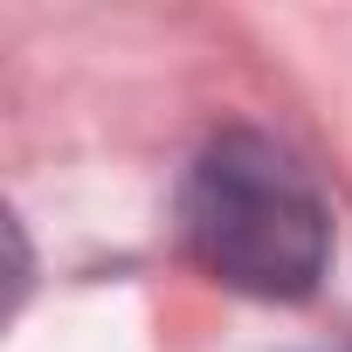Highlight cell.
I'll list each match as a JSON object with an SVG mask.
<instances>
[{
  "label": "cell",
  "mask_w": 352,
  "mask_h": 352,
  "mask_svg": "<svg viewBox=\"0 0 352 352\" xmlns=\"http://www.w3.org/2000/svg\"><path fill=\"white\" fill-rule=\"evenodd\" d=\"M187 256L242 297H304L331 256L318 180L263 131H221L180 187Z\"/></svg>",
  "instance_id": "6da1fadb"
}]
</instances>
